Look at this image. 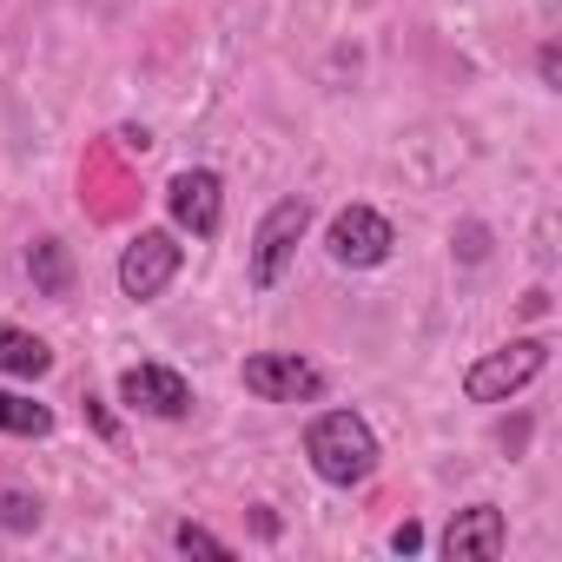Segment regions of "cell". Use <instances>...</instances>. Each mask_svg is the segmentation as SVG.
<instances>
[{"label":"cell","instance_id":"1","mask_svg":"<svg viewBox=\"0 0 562 562\" xmlns=\"http://www.w3.org/2000/svg\"><path fill=\"white\" fill-rule=\"evenodd\" d=\"M305 457H312V470L331 490H358V483L378 476V457L384 450H378V430L358 411H318L305 424Z\"/></svg>","mask_w":562,"mask_h":562},{"label":"cell","instance_id":"2","mask_svg":"<svg viewBox=\"0 0 562 562\" xmlns=\"http://www.w3.org/2000/svg\"><path fill=\"white\" fill-rule=\"evenodd\" d=\"M542 364H549V338H509L463 371V397L470 404H509L522 384L542 378Z\"/></svg>","mask_w":562,"mask_h":562},{"label":"cell","instance_id":"3","mask_svg":"<svg viewBox=\"0 0 562 562\" xmlns=\"http://www.w3.org/2000/svg\"><path fill=\"white\" fill-rule=\"evenodd\" d=\"M305 232H312V199H278V205L258 218V232H251V285H258V292H271L278 278L292 271Z\"/></svg>","mask_w":562,"mask_h":562},{"label":"cell","instance_id":"4","mask_svg":"<svg viewBox=\"0 0 562 562\" xmlns=\"http://www.w3.org/2000/svg\"><path fill=\"white\" fill-rule=\"evenodd\" d=\"M179 265H186L179 232L146 225V232H133V238H126V251H120V292H126L133 305H153V299L172 285V278H179Z\"/></svg>","mask_w":562,"mask_h":562},{"label":"cell","instance_id":"5","mask_svg":"<svg viewBox=\"0 0 562 562\" xmlns=\"http://www.w3.org/2000/svg\"><path fill=\"white\" fill-rule=\"evenodd\" d=\"M238 378L265 404H318L325 397V371L312 358H299V351H258V358H245Z\"/></svg>","mask_w":562,"mask_h":562},{"label":"cell","instance_id":"6","mask_svg":"<svg viewBox=\"0 0 562 562\" xmlns=\"http://www.w3.org/2000/svg\"><path fill=\"white\" fill-rule=\"evenodd\" d=\"M391 245H397V232H391V218H384L378 205H345V212L331 218V232H325V251H331L338 265H351V271L384 265Z\"/></svg>","mask_w":562,"mask_h":562},{"label":"cell","instance_id":"7","mask_svg":"<svg viewBox=\"0 0 562 562\" xmlns=\"http://www.w3.org/2000/svg\"><path fill=\"white\" fill-rule=\"evenodd\" d=\"M166 212H172L179 232H192V238H218V225H225V186H218V172H205V166L172 172V186H166Z\"/></svg>","mask_w":562,"mask_h":562},{"label":"cell","instance_id":"8","mask_svg":"<svg viewBox=\"0 0 562 562\" xmlns=\"http://www.w3.org/2000/svg\"><path fill=\"white\" fill-rule=\"evenodd\" d=\"M120 404L172 424V417L192 411V384H186L172 364H126V371H120Z\"/></svg>","mask_w":562,"mask_h":562},{"label":"cell","instance_id":"9","mask_svg":"<svg viewBox=\"0 0 562 562\" xmlns=\"http://www.w3.org/2000/svg\"><path fill=\"white\" fill-rule=\"evenodd\" d=\"M509 549V522H503V509L496 503H470V509H457L450 516V529H443V555L450 562H496Z\"/></svg>","mask_w":562,"mask_h":562},{"label":"cell","instance_id":"10","mask_svg":"<svg viewBox=\"0 0 562 562\" xmlns=\"http://www.w3.org/2000/svg\"><path fill=\"white\" fill-rule=\"evenodd\" d=\"M47 371H54L47 338H34L21 325H0V378H47Z\"/></svg>","mask_w":562,"mask_h":562},{"label":"cell","instance_id":"11","mask_svg":"<svg viewBox=\"0 0 562 562\" xmlns=\"http://www.w3.org/2000/svg\"><path fill=\"white\" fill-rule=\"evenodd\" d=\"M27 271H34V292L41 299H67L74 292V251L60 238H34L27 245Z\"/></svg>","mask_w":562,"mask_h":562},{"label":"cell","instance_id":"12","mask_svg":"<svg viewBox=\"0 0 562 562\" xmlns=\"http://www.w3.org/2000/svg\"><path fill=\"white\" fill-rule=\"evenodd\" d=\"M0 437H54V411L21 391H0Z\"/></svg>","mask_w":562,"mask_h":562},{"label":"cell","instance_id":"13","mask_svg":"<svg viewBox=\"0 0 562 562\" xmlns=\"http://www.w3.org/2000/svg\"><path fill=\"white\" fill-rule=\"evenodd\" d=\"M0 529H8V536H34L41 529V496L34 490H0Z\"/></svg>","mask_w":562,"mask_h":562},{"label":"cell","instance_id":"14","mask_svg":"<svg viewBox=\"0 0 562 562\" xmlns=\"http://www.w3.org/2000/svg\"><path fill=\"white\" fill-rule=\"evenodd\" d=\"M172 549H186V555H218V562L232 555V542H225V536H212L205 522H179V529H172Z\"/></svg>","mask_w":562,"mask_h":562},{"label":"cell","instance_id":"15","mask_svg":"<svg viewBox=\"0 0 562 562\" xmlns=\"http://www.w3.org/2000/svg\"><path fill=\"white\" fill-rule=\"evenodd\" d=\"M536 74H542V87H549V93L562 87V47H555V41H549V47L536 54Z\"/></svg>","mask_w":562,"mask_h":562},{"label":"cell","instance_id":"16","mask_svg":"<svg viewBox=\"0 0 562 562\" xmlns=\"http://www.w3.org/2000/svg\"><path fill=\"white\" fill-rule=\"evenodd\" d=\"M391 549H397V555H417V549H424V529H417V522H397V529H391Z\"/></svg>","mask_w":562,"mask_h":562},{"label":"cell","instance_id":"17","mask_svg":"<svg viewBox=\"0 0 562 562\" xmlns=\"http://www.w3.org/2000/svg\"><path fill=\"white\" fill-rule=\"evenodd\" d=\"M87 417H93V430H100V437H113V417H106V404H100V397H87Z\"/></svg>","mask_w":562,"mask_h":562}]
</instances>
